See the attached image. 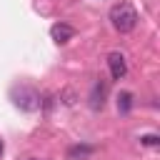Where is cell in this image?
<instances>
[{
	"label": "cell",
	"instance_id": "obj_1",
	"mask_svg": "<svg viewBox=\"0 0 160 160\" xmlns=\"http://www.w3.org/2000/svg\"><path fill=\"white\" fill-rule=\"evenodd\" d=\"M108 18H110L112 28H115L118 32H122V35H125V32H132L135 25H138V10H135L130 2H115V5L110 8Z\"/></svg>",
	"mask_w": 160,
	"mask_h": 160
},
{
	"label": "cell",
	"instance_id": "obj_2",
	"mask_svg": "<svg viewBox=\"0 0 160 160\" xmlns=\"http://www.w3.org/2000/svg\"><path fill=\"white\" fill-rule=\"evenodd\" d=\"M108 68H110V75H112V80H122L125 75H128V60H125V55L122 52H110L108 55Z\"/></svg>",
	"mask_w": 160,
	"mask_h": 160
},
{
	"label": "cell",
	"instance_id": "obj_3",
	"mask_svg": "<svg viewBox=\"0 0 160 160\" xmlns=\"http://www.w3.org/2000/svg\"><path fill=\"white\" fill-rule=\"evenodd\" d=\"M105 95H108V82L102 78H98L92 82V92H90V108L92 110H100L105 105Z\"/></svg>",
	"mask_w": 160,
	"mask_h": 160
},
{
	"label": "cell",
	"instance_id": "obj_4",
	"mask_svg": "<svg viewBox=\"0 0 160 160\" xmlns=\"http://www.w3.org/2000/svg\"><path fill=\"white\" fill-rule=\"evenodd\" d=\"M50 35H52L55 42H68V40L75 38V28L68 25V22H55V25L50 28Z\"/></svg>",
	"mask_w": 160,
	"mask_h": 160
},
{
	"label": "cell",
	"instance_id": "obj_5",
	"mask_svg": "<svg viewBox=\"0 0 160 160\" xmlns=\"http://www.w3.org/2000/svg\"><path fill=\"white\" fill-rule=\"evenodd\" d=\"M130 108H132V92L125 90V92L118 95V110H120V112H128Z\"/></svg>",
	"mask_w": 160,
	"mask_h": 160
},
{
	"label": "cell",
	"instance_id": "obj_6",
	"mask_svg": "<svg viewBox=\"0 0 160 160\" xmlns=\"http://www.w3.org/2000/svg\"><path fill=\"white\" fill-rule=\"evenodd\" d=\"M90 152H92V148H88V145H75V148L70 150V158H72V160H85Z\"/></svg>",
	"mask_w": 160,
	"mask_h": 160
},
{
	"label": "cell",
	"instance_id": "obj_7",
	"mask_svg": "<svg viewBox=\"0 0 160 160\" xmlns=\"http://www.w3.org/2000/svg\"><path fill=\"white\" fill-rule=\"evenodd\" d=\"M140 142H142V145H158V142H160V138H158L155 132H150V135H142V138H140Z\"/></svg>",
	"mask_w": 160,
	"mask_h": 160
},
{
	"label": "cell",
	"instance_id": "obj_8",
	"mask_svg": "<svg viewBox=\"0 0 160 160\" xmlns=\"http://www.w3.org/2000/svg\"><path fill=\"white\" fill-rule=\"evenodd\" d=\"M60 98H62V102H65V105H72V102H75L72 90H62V95H60Z\"/></svg>",
	"mask_w": 160,
	"mask_h": 160
},
{
	"label": "cell",
	"instance_id": "obj_9",
	"mask_svg": "<svg viewBox=\"0 0 160 160\" xmlns=\"http://www.w3.org/2000/svg\"><path fill=\"white\" fill-rule=\"evenodd\" d=\"M28 160H40V158H28Z\"/></svg>",
	"mask_w": 160,
	"mask_h": 160
},
{
	"label": "cell",
	"instance_id": "obj_10",
	"mask_svg": "<svg viewBox=\"0 0 160 160\" xmlns=\"http://www.w3.org/2000/svg\"><path fill=\"white\" fill-rule=\"evenodd\" d=\"M0 152H2V142H0Z\"/></svg>",
	"mask_w": 160,
	"mask_h": 160
}]
</instances>
